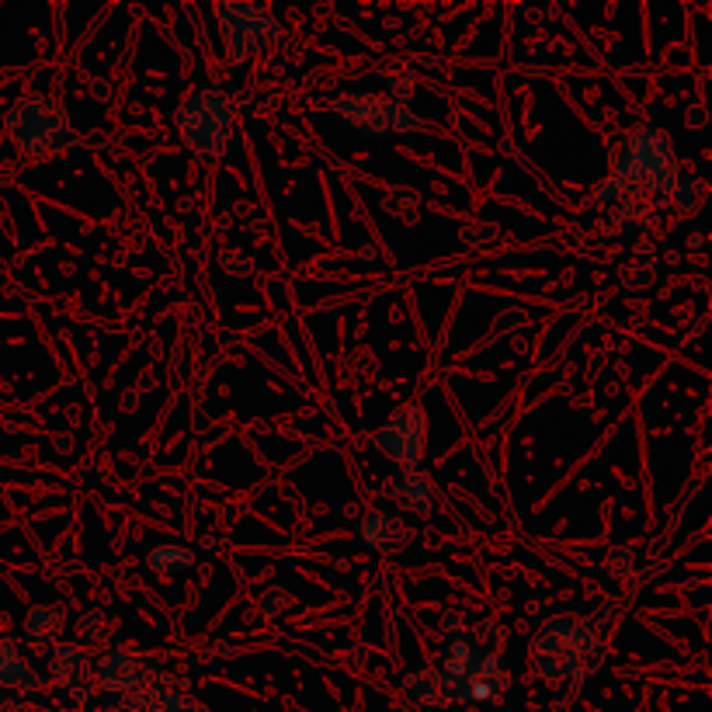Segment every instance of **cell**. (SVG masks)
Returning <instances> with one entry per match:
<instances>
[{
    "mask_svg": "<svg viewBox=\"0 0 712 712\" xmlns=\"http://www.w3.org/2000/svg\"><path fill=\"white\" fill-rule=\"evenodd\" d=\"M592 195H595V202H601V206H612V202H619L625 192H622V185L616 177H605V181H598Z\"/></svg>",
    "mask_w": 712,
    "mask_h": 712,
    "instance_id": "cell-23",
    "label": "cell"
},
{
    "mask_svg": "<svg viewBox=\"0 0 712 712\" xmlns=\"http://www.w3.org/2000/svg\"><path fill=\"white\" fill-rule=\"evenodd\" d=\"M257 612H261L264 619H272V622H282L285 616L292 612V595H289V587L268 584V592L257 595Z\"/></svg>",
    "mask_w": 712,
    "mask_h": 712,
    "instance_id": "cell-19",
    "label": "cell"
},
{
    "mask_svg": "<svg viewBox=\"0 0 712 712\" xmlns=\"http://www.w3.org/2000/svg\"><path fill=\"white\" fill-rule=\"evenodd\" d=\"M670 206H675V213L678 216H685V219H691L696 216L702 206H705V185L699 177H678V185L670 188Z\"/></svg>",
    "mask_w": 712,
    "mask_h": 712,
    "instance_id": "cell-16",
    "label": "cell"
},
{
    "mask_svg": "<svg viewBox=\"0 0 712 712\" xmlns=\"http://www.w3.org/2000/svg\"><path fill=\"white\" fill-rule=\"evenodd\" d=\"M334 112L341 122H348L352 129L376 136V139H390V136H406V133H421L424 122L411 112L390 101L386 94L376 91H355V94H341L334 101Z\"/></svg>",
    "mask_w": 712,
    "mask_h": 712,
    "instance_id": "cell-7",
    "label": "cell"
},
{
    "mask_svg": "<svg viewBox=\"0 0 712 712\" xmlns=\"http://www.w3.org/2000/svg\"><path fill=\"white\" fill-rule=\"evenodd\" d=\"M393 497L406 507V512H414L421 518H432L435 507H438V494H435V483L427 473L414 470V473H400V480L393 483Z\"/></svg>",
    "mask_w": 712,
    "mask_h": 712,
    "instance_id": "cell-13",
    "label": "cell"
},
{
    "mask_svg": "<svg viewBox=\"0 0 712 712\" xmlns=\"http://www.w3.org/2000/svg\"><path fill=\"white\" fill-rule=\"evenodd\" d=\"M177 712H206V705H198V702H192V699H188V702H185V705H181Z\"/></svg>",
    "mask_w": 712,
    "mask_h": 712,
    "instance_id": "cell-30",
    "label": "cell"
},
{
    "mask_svg": "<svg viewBox=\"0 0 712 712\" xmlns=\"http://www.w3.org/2000/svg\"><path fill=\"white\" fill-rule=\"evenodd\" d=\"M382 209L390 213L393 219L406 222V227H414V222L421 219V195L411 185H393L382 198Z\"/></svg>",
    "mask_w": 712,
    "mask_h": 712,
    "instance_id": "cell-15",
    "label": "cell"
},
{
    "mask_svg": "<svg viewBox=\"0 0 712 712\" xmlns=\"http://www.w3.org/2000/svg\"><path fill=\"white\" fill-rule=\"evenodd\" d=\"M601 574H605L608 581H616V584L629 581V577L636 574V553H633V549H625V546H616L612 553L605 556Z\"/></svg>",
    "mask_w": 712,
    "mask_h": 712,
    "instance_id": "cell-20",
    "label": "cell"
},
{
    "mask_svg": "<svg viewBox=\"0 0 712 712\" xmlns=\"http://www.w3.org/2000/svg\"><path fill=\"white\" fill-rule=\"evenodd\" d=\"M403 688L411 691L421 705H438V667H417L414 675L403 678Z\"/></svg>",
    "mask_w": 712,
    "mask_h": 712,
    "instance_id": "cell-18",
    "label": "cell"
},
{
    "mask_svg": "<svg viewBox=\"0 0 712 712\" xmlns=\"http://www.w3.org/2000/svg\"><path fill=\"white\" fill-rule=\"evenodd\" d=\"M77 633H80V640L94 643V646L108 643V619H105V612H101V608H91V612H84V616H80V622H77Z\"/></svg>",
    "mask_w": 712,
    "mask_h": 712,
    "instance_id": "cell-22",
    "label": "cell"
},
{
    "mask_svg": "<svg viewBox=\"0 0 712 712\" xmlns=\"http://www.w3.org/2000/svg\"><path fill=\"white\" fill-rule=\"evenodd\" d=\"M685 126H691V129H702L705 126V108H691L688 115H685Z\"/></svg>",
    "mask_w": 712,
    "mask_h": 712,
    "instance_id": "cell-29",
    "label": "cell"
},
{
    "mask_svg": "<svg viewBox=\"0 0 712 712\" xmlns=\"http://www.w3.org/2000/svg\"><path fill=\"white\" fill-rule=\"evenodd\" d=\"M386 97L397 101V105H403V108H411L414 97H417V77L406 73V70L390 73L386 77Z\"/></svg>",
    "mask_w": 712,
    "mask_h": 712,
    "instance_id": "cell-21",
    "label": "cell"
},
{
    "mask_svg": "<svg viewBox=\"0 0 712 712\" xmlns=\"http://www.w3.org/2000/svg\"><path fill=\"white\" fill-rule=\"evenodd\" d=\"M67 622H70V608H67V601H35L28 612H25V622H22V629H25V636L32 640V643H59V636H64V629H67Z\"/></svg>",
    "mask_w": 712,
    "mask_h": 712,
    "instance_id": "cell-11",
    "label": "cell"
},
{
    "mask_svg": "<svg viewBox=\"0 0 712 712\" xmlns=\"http://www.w3.org/2000/svg\"><path fill=\"white\" fill-rule=\"evenodd\" d=\"M608 177H616L622 192L636 202L646 195H670L681 177L670 136L657 126L629 129L612 153V174Z\"/></svg>",
    "mask_w": 712,
    "mask_h": 712,
    "instance_id": "cell-2",
    "label": "cell"
},
{
    "mask_svg": "<svg viewBox=\"0 0 712 712\" xmlns=\"http://www.w3.org/2000/svg\"><path fill=\"white\" fill-rule=\"evenodd\" d=\"M372 445L390 459L400 473H414L424 462L427 445V411L421 400H406L386 417V424L372 435Z\"/></svg>",
    "mask_w": 712,
    "mask_h": 712,
    "instance_id": "cell-8",
    "label": "cell"
},
{
    "mask_svg": "<svg viewBox=\"0 0 712 712\" xmlns=\"http://www.w3.org/2000/svg\"><path fill=\"white\" fill-rule=\"evenodd\" d=\"M616 616L619 601H601L592 616H553L539 622L528 646V670L542 681H574L577 688L605 664Z\"/></svg>",
    "mask_w": 712,
    "mask_h": 712,
    "instance_id": "cell-1",
    "label": "cell"
},
{
    "mask_svg": "<svg viewBox=\"0 0 712 712\" xmlns=\"http://www.w3.org/2000/svg\"><path fill=\"white\" fill-rule=\"evenodd\" d=\"M462 240H470V243H491V240H497V227H476V230H462Z\"/></svg>",
    "mask_w": 712,
    "mask_h": 712,
    "instance_id": "cell-26",
    "label": "cell"
},
{
    "mask_svg": "<svg viewBox=\"0 0 712 712\" xmlns=\"http://www.w3.org/2000/svg\"><path fill=\"white\" fill-rule=\"evenodd\" d=\"M49 681L70 699L88 702L94 696V661L80 643H56L49 650Z\"/></svg>",
    "mask_w": 712,
    "mask_h": 712,
    "instance_id": "cell-9",
    "label": "cell"
},
{
    "mask_svg": "<svg viewBox=\"0 0 712 712\" xmlns=\"http://www.w3.org/2000/svg\"><path fill=\"white\" fill-rule=\"evenodd\" d=\"M622 282L629 285V289H646V285L654 282V272H650V268H625Z\"/></svg>",
    "mask_w": 712,
    "mask_h": 712,
    "instance_id": "cell-25",
    "label": "cell"
},
{
    "mask_svg": "<svg viewBox=\"0 0 712 712\" xmlns=\"http://www.w3.org/2000/svg\"><path fill=\"white\" fill-rule=\"evenodd\" d=\"M237 126V101L227 88H209L181 97L174 129L181 142L198 157H219Z\"/></svg>",
    "mask_w": 712,
    "mask_h": 712,
    "instance_id": "cell-3",
    "label": "cell"
},
{
    "mask_svg": "<svg viewBox=\"0 0 712 712\" xmlns=\"http://www.w3.org/2000/svg\"><path fill=\"white\" fill-rule=\"evenodd\" d=\"M507 636H512V629H507L504 622H497V619H480V622L473 625L470 643H473L476 650H483V654H501V646L507 643Z\"/></svg>",
    "mask_w": 712,
    "mask_h": 712,
    "instance_id": "cell-17",
    "label": "cell"
},
{
    "mask_svg": "<svg viewBox=\"0 0 712 712\" xmlns=\"http://www.w3.org/2000/svg\"><path fill=\"white\" fill-rule=\"evenodd\" d=\"M216 18L230 64H248L251 56L282 46L285 38V25L268 8L251 4V0H219Z\"/></svg>",
    "mask_w": 712,
    "mask_h": 712,
    "instance_id": "cell-6",
    "label": "cell"
},
{
    "mask_svg": "<svg viewBox=\"0 0 712 712\" xmlns=\"http://www.w3.org/2000/svg\"><path fill=\"white\" fill-rule=\"evenodd\" d=\"M8 139L18 153L46 157L73 147V129L64 101L53 94H28L4 118Z\"/></svg>",
    "mask_w": 712,
    "mask_h": 712,
    "instance_id": "cell-4",
    "label": "cell"
},
{
    "mask_svg": "<svg viewBox=\"0 0 712 712\" xmlns=\"http://www.w3.org/2000/svg\"><path fill=\"white\" fill-rule=\"evenodd\" d=\"M147 566L157 570V574H185V570L195 566V553L188 546H153L147 553Z\"/></svg>",
    "mask_w": 712,
    "mask_h": 712,
    "instance_id": "cell-14",
    "label": "cell"
},
{
    "mask_svg": "<svg viewBox=\"0 0 712 712\" xmlns=\"http://www.w3.org/2000/svg\"><path fill=\"white\" fill-rule=\"evenodd\" d=\"M441 629L449 636H456V640H462V633L470 629V619H466V612H459V608H452V612H445L441 616Z\"/></svg>",
    "mask_w": 712,
    "mask_h": 712,
    "instance_id": "cell-24",
    "label": "cell"
},
{
    "mask_svg": "<svg viewBox=\"0 0 712 712\" xmlns=\"http://www.w3.org/2000/svg\"><path fill=\"white\" fill-rule=\"evenodd\" d=\"M94 685L108 696H118L129 709L142 712L150 696L164 688H188L177 675H164L150 657H139L133 650L108 646L94 657Z\"/></svg>",
    "mask_w": 712,
    "mask_h": 712,
    "instance_id": "cell-5",
    "label": "cell"
},
{
    "mask_svg": "<svg viewBox=\"0 0 712 712\" xmlns=\"http://www.w3.org/2000/svg\"><path fill=\"white\" fill-rule=\"evenodd\" d=\"M0 712H28L25 696H14V691H4V696H0Z\"/></svg>",
    "mask_w": 712,
    "mask_h": 712,
    "instance_id": "cell-27",
    "label": "cell"
},
{
    "mask_svg": "<svg viewBox=\"0 0 712 712\" xmlns=\"http://www.w3.org/2000/svg\"><path fill=\"white\" fill-rule=\"evenodd\" d=\"M525 320H528V317H525V313H518V310H512V313H504V317L497 320V334H504L507 328H521V323H525Z\"/></svg>",
    "mask_w": 712,
    "mask_h": 712,
    "instance_id": "cell-28",
    "label": "cell"
},
{
    "mask_svg": "<svg viewBox=\"0 0 712 712\" xmlns=\"http://www.w3.org/2000/svg\"><path fill=\"white\" fill-rule=\"evenodd\" d=\"M38 685H43V678H38L32 661L22 654V646L0 633V688L14 691V696H25V691H35Z\"/></svg>",
    "mask_w": 712,
    "mask_h": 712,
    "instance_id": "cell-10",
    "label": "cell"
},
{
    "mask_svg": "<svg viewBox=\"0 0 712 712\" xmlns=\"http://www.w3.org/2000/svg\"><path fill=\"white\" fill-rule=\"evenodd\" d=\"M358 539L369 549H376V553H400L411 536L400 528L397 515L382 512V507H372V512L365 515L361 525H358Z\"/></svg>",
    "mask_w": 712,
    "mask_h": 712,
    "instance_id": "cell-12",
    "label": "cell"
}]
</instances>
